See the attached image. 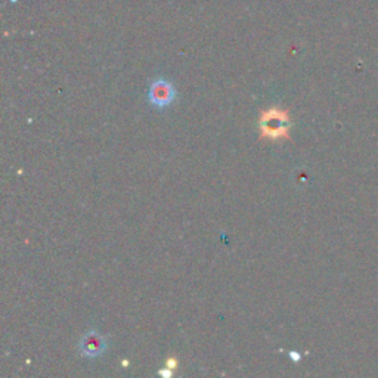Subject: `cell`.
<instances>
[{
  "mask_svg": "<svg viewBox=\"0 0 378 378\" xmlns=\"http://www.w3.org/2000/svg\"><path fill=\"white\" fill-rule=\"evenodd\" d=\"M259 126L261 138L268 139L287 138L289 127L288 114L280 108H269L268 111L261 114Z\"/></svg>",
  "mask_w": 378,
  "mask_h": 378,
  "instance_id": "1",
  "label": "cell"
},
{
  "mask_svg": "<svg viewBox=\"0 0 378 378\" xmlns=\"http://www.w3.org/2000/svg\"><path fill=\"white\" fill-rule=\"evenodd\" d=\"M174 96H176V92H174L173 84L164 79L155 80L148 92V100L157 108L169 107L174 100Z\"/></svg>",
  "mask_w": 378,
  "mask_h": 378,
  "instance_id": "2",
  "label": "cell"
},
{
  "mask_svg": "<svg viewBox=\"0 0 378 378\" xmlns=\"http://www.w3.org/2000/svg\"><path fill=\"white\" fill-rule=\"evenodd\" d=\"M80 352L86 358H98L105 352L107 339L96 331L86 332L80 340Z\"/></svg>",
  "mask_w": 378,
  "mask_h": 378,
  "instance_id": "3",
  "label": "cell"
},
{
  "mask_svg": "<svg viewBox=\"0 0 378 378\" xmlns=\"http://www.w3.org/2000/svg\"><path fill=\"white\" fill-rule=\"evenodd\" d=\"M159 374H162V375H170V371H166V370H162V371H159Z\"/></svg>",
  "mask_w": 378,
  "mask_h": 378,
  "instance_id": "4",
  "label": "cell"
}]
</instances>
